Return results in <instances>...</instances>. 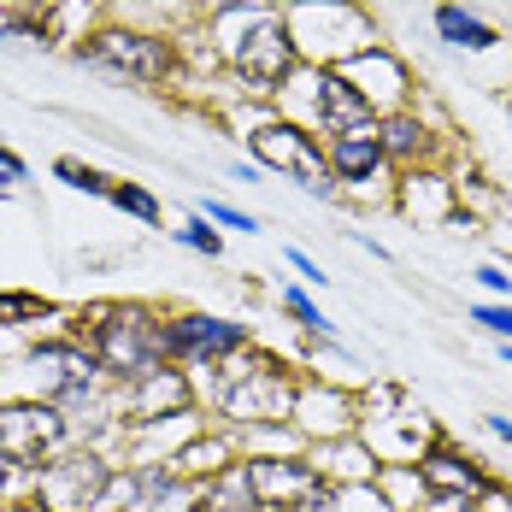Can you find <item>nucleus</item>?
<instances>
[{
	"mask_svg": "<svg viewBox=\"0 0 512 512\" xmlns=\"http://www.w3.org/2000/svg\"><path fill=\"white\" fill-rule=\"evenodd\" d=\"M277 312H289V318L301 324V336H312V342H330V336H336V324L324 318V307L312 301L307 283H283V289H277Z\"/></svg>",
	"mask_w": 512,
	"mask_h": 512,
	"instance_id": "obj_22",
	"label": "nucleus"
},
{
	"mask_svg": "<svg viewBox=\"0 0 512 512\" xmlns=\"http://www.w3.org/2000/svg\"><path fill=\"white\" fill-rule=\"evenodd\" d=\"M289 36L301 65H348L354 53L377 48V18L359 0H283Z\"/></svg>",
	"mask_w": 512,
	"mask_h": 512,
	"instance_id": "obj_4",
	"label": "nucleus"
},
{
	"mask_svg": "<svg viewBox=\"0 0 512 512\" xmlns=\"http://www.w3.org/2000/svg\"><path fill=\"white\" fill-rule=\"evenodd\" d=\"M471 324L489 330L495 342H512V301H477L471 307Z\"/></svg>",
	"mask_w": 512,
	"mask_h": 512,
	"instance_id": "obj_31",
	"label": "nucleus"
},
{
	"mask_svg": "<svg viewBox=\"0 0 512 512\" xmlns=\"http://www.w3.org/2000/svg\"><path fill=\"white\" fill-rule=\"evenodd\" d=\"M336 512H395V507H389V495L377 483H342L336 489Z\"/></svg>",
	"mask_w": 512,
	"mask_h": 512,
	"instance_id": "obj_29",
	"label": "nucleus"
},
{
	"mask_svg": "<svg viewBox=\"0 0 512 512\" xmlns=\"http://www.w3.org/2000/svg\"><path fill=\"white\" fill-rule=\"evenodd\" d=\"M53 177H59V183H71V189H77V195H112V177H101V171H95V165H83V159H59V165H53Z\"/></svg>",
	"mask_w": 512,
	"mask_h": 512,
	"instance_id": "obj_28",
	"label": "nucleus"
},
{
	"mask_svg": "<svg viewBox=\"0 0 512 512\" xmlns=\"http://www.w3.org/2000/svg\"><path fill=\"white\" fill-rule=\"evenodd\" d=\"M77 436L53 401H0V460L6 465H48Z\"/></svg>",
	"mask_w": 512,
	"mask_h": 512,
	"instance_id": "obj_8",
	"label": "nucleus"
},
{
	"mask_svg": "<svg viewBox=\"0 0 512 512\" xmlns=\"http://www.w3.org/2000/svg\"><path fill=\"white\" fill-rule=\"evenodd\" d=\"M259 177H265V171H259L254 159H236V165H230V183H259Z\"/></svg>",
	"mask_w": 512,
	"mask_h": 512,
	"instance_id": "obj_34",
	"label": "nucleus"
},
{
	"mask_svg": "<svg viewBox=\"0 0 512 512\" xmlns=\"http://www.w3.org/2000/svg\"><path fill=\"white\" fill-rule=\"evenodd\" d=\"M495 354H501V359H507V365H512V342H501V348H495Z\"/></svg>",
	"mask_w": 512,
	"mask_h": 512,
	"instance_id": "obj_38",
	"label": "nucleus"
},
{
	"mask_svg": "<svg viewBox=\"0 0 512 512\" xmlns=\"http://www.w3.org/2000/svg\"><path fill=\"white\" fill-rule=\"evenodd\" d=\"M507 118H512V101H507Z\"/></svg>",
	"mask_w": 512,
	"mask_h": 512,
	"instance_id": "obj_39",
	"label": "nucleus"
},
{
	"mask_svg": "<svg viewBox=\"0 0 512 512\" xmlns=\"http://www.w3.org/2000/svg\"><path fill=\"white\" fill-rule=\"evenodd\" d=\"M377 142H383V159L395 165V177H407V171H430V165L442 159V136H436V124H430L418 106L377 118Z\"/></svg>",
	"mask_w": 512,
	"mask_h": 512,
	"instance_id": "obj_12",
	"label": "nucleus"
},
{
	"mask_svg": "<svg viewBox=\"0 0 512 512\" xmlns=\"http://www.w3.org/2000/svg\"><path fill=\"white\" fill-rule=\"evenodd\" d=\"M201 377H212L206 407L218 412L230 430L283 424L289 407H295V389H301V377H295L283 359H271L265 348H242V354H230L224 365H212V371H201Z\"/></svg>",
	"mask_w": 512,
	"mask_h": 512,
	"instance_id": "obj_1",
	"label": "nucleus"
},
{
	"mask_svg": "<svg viewBox=\"0 0 512 512\" xmlns=\"http://www.w3.org/2000/svg\"><path fill=\"white\" fill-rule=\"evenodd\" d=\"M171 242H177V248H189V254H201V259H218V254H224V230L206 218L201 206H195V212H183V224L171 230Z\"/></svg>",
	"mask_w": 512,
	"mask_h": 512,
	"instance_id": "obj_24",
	"label": "nucleus"
},
{
	"mask_svg": "<svg viewBox=\"0 0 512 512\" xmlns=\"http://www.w3.org/2000/svg\"><path fill=\"white\" fill-rule=\"evenodd\" d=\"M271 101H277V118L312 130L318 142H336V136H354V130L377 124V112L359 101V89L336 65H295Z\"/></svg>",
	"mask_w": 512,
	"mask_h": 512,
	"instance_id": "obj_3",
	"label": "nucleus"
},
{
	"mask_svg": "<svg viewBox=\"0 0 512 512\" xmlns=\"http://www.w3.org/2000/svg\"><path fill=\"white\" fill-rule=\"evenodd\" d=\"M289 424H295L307 442L359 436V395H354V389H342V383L301 377V389H295V407H289Z\"/></svg>",
	"mask_w": 512,
	"mask_h": 512,
	"instance_id": "obj_11",
	"label": "nucleus"
},
{
	"mask_svg": "<svg viewBox=\"0 0 512 512\" xmlns=\"http://www.w3.org/2000/svg\"><path fill=\"white\" fill-rule=\"evenodd\" d=\"M195 512H265L259 495H254V483H248V465H230V471H218L212 483H201Z\"/></svg>",
	"mask_w": 512,
	"mask_h": 512,
	"instance_id": "obj_21",
	"label": "nucleus"
},
{
	"mask_svg": "<svg viewBox=\"0 0 512 512\" xmlns=\"http://www.w3.org/2000/svg\"><path fill=\"white\" fill-rule=\"evenodd\" d=\"M83 65H95L118 83H165L183 71V48L159 30H136V24H101L83 48H77Z\"/></svg>",
	"mask_w": 512,
	"mask_h": 512,
	"instance_id": "obj_6",
	"label": "nucleus"
},
{
	"mask_svg": "<svg viewBox=\"0 0 512 512\" xmlns=\"http://www.w3.org/2000/svg\"><path fill=\"white\" fill-rule=\"evenodd\" d=\"M171 465H177L189 483H212L218 471L242 465V442H236V430H230V424H206L195 442H183V454H177Z\"/></svg>",
	"mask_w": 512,
	"mask_h": 512,
	"instance_id": "obj_18",
	"label": "nucleus"
},
{
	"mask_svg": "<svg viewBox=\"0 0 512 512\" xmlns=\"http://www.w3.org/2000/svg\"><path fill=\"white\" fill-rule=\"evenodd\" d=\"M395 206L418 218V224H454L460 218V189H454V177L448 171H407L401 183H395Z\"/></svg>",
	"mask_w": 512,
	"mask_h": 512,
	"instance_id": "obj_16",
	"label": "nucleus"
},
{
	"mask_svg": "<svg viewBox=\"0 0 512 512\" xmlns=\"http://www.w3.org/2000/svg\"><path fill=\"white\" fill-rule=\"evenodd\" d=\"M418 477L430 483V495H454V501H483V489L495 483V477L483 471V460H471L465 448L442 442V436H436V448L418 460Z\"/></svg>",
	"mask_w": 512,
	"mask_h": 512,
	"instance_id": "obj_13",
	"label": "nucleus"
},
{
	"mask_svg": "<svg viewBox=\"0 0 512 512\" xmlns=\"http://www.w3.org/2000/svg\"><path fill=\"white\" fill-rule=\"evenodd\" d=\"M112 477H118V460H106L101 448L71 442L65 454H53V460L42 465V477H36V507L42 512H95L106 501V489H112Z\"/></svg>",
	"mask_w": 512,
	"mask_h": 512,
	"instance_id": "obj_7",
	"label": "nucleus"
},
{
	"mask_svg": "<svg viewBox=\"0 0 512 512\" xmlns=\"http://www.w3.org/2000/svg\"><path fill=\"white\" fill-rule=\"evenodd\" d=\"M0 165H6V171H18V177H30V165H24V159L12 154V148H6V142H0Z\"/></svg>",
	"mask_w": 512,
	"mask_h": 512,
	"instance_id": "obj_36",
	"label": "nucleus"
},
{
	"mask_svg": "<svg viewBox=\"0 0 512 512\" xmlns=\"http://www.w3.org/2000/svg\"><path fill=\"white\" fill-rule=\"evenodd\" d=\"M277 6H283V0H277Z\"/></svg>",
	"mask_w": 512,
	"mask_h": 512,
	"instance_id": "obj_40",
	"label": "nucleus"
},
{
	"mask_svg": "<svg viewBox=\"0 0 512 512\" xmlns=\"http://www.w3.org/2000/svg\"><path fill=\"white\" fill-rule=\"evenodd\" d=\"M36 18H42L48 48H71V53L101 30V24H95V0H42Z\"/></svg>",
	"mask_w": 512,
	"mask_h": 512,
	"instance_id": "obj_20",
	"label": "nucleus"
},
{
	"mask_svg": "<svg viewBox=\"0 0 512 512\" xmlns=\"http://www.w3.org/2000/svg\"><path fill=\"white\" fill-rule=\"evenodd\" d=\"M242 348H254V336L236 318H218V312H165V354H171V365L212 371V365H224Z\"/></svg>",
	"mask_w": 512,
	"mask_h": 512,
	"instance_id": "obj_9",
	"label": "nucleus"
},
{
	"mask_svg": "<svg viewBox=\"0 0 512 512\" xmlns=\"http://www.w3.org/2000/svg\"><path fill=\"white\" fill-rule=\"evenodd\" d=\"M283 259L295 265V277H301L307 289H330V277H324V265H318V259L307 254V248H283Z\"/></svg>",
	"mask_w": 512,
	"mask_h": 512,
	"instance_id": "obj_32",
	"label": "nucleus"
},
{
	"mask_svg": "<svg viewBox=\"0 0 512 512\" xmlns=\"http://www.w3.org/2000/svg\"><path fill=\"white\" fill-rule=\"evenodd\" d=\"M242 142H248V159H254L259 171H277V177L301 183L312 201H342V183L330 171V154H324V142L312 130L289 124V118H259Z\"/></svg>",
	"mask_w": 512,
	"mask_h": 512,
	"instance_id": "obj_5",
	"label": "nucleus"
},
{
	"mask_svg": "<svg viewBox=\"0 0 512 512\" xmlns=\"http://www.w3.org/2000/svg\"><path fill=\"white\" fill-rule=\"evenodd\" d=\"M430 30H436V42H448V48H460V53H495L501 48V30H495L483 12H471L465 0H442V6L430 12Z\"/></svg>",
	"mask_w": 512,
	"mask_h": 512,
	"instance_id": "obj_19",
	"label": "nucleus"
},
{
	"mask_svg": "<svg viewBox=\"0 0 512 512\" xmlns=\"http://www.w3.org/2000/svg\"><path fill=\"white\" fill-rule=\"evenodd\" d=\"M83 324H89V348L101 359V371L118 389H130V383H142V377L171 365V354H165V312L106 301V307L83 312Z\"/></svg>",
	"mask_w": 512,
	"mask_h": 512,
	"instance_id": "obj_2",
	"label": "nucleus"
},
{
	"mask_svg": "<svg viewBox=\"0 0 512 512\" xmlns=\"http://www.w3.org/2000/svg\"><path fill=\"white\" fill-rule=\"evenodd\" d=\"M124 395V424H148V418H171V412H189L195 389H189V371L183 365H165L154 377L118 389Z\"/></svg>",
	"mask_w": 512,
	"mask_h": 512,
	"instance_id": "obj_15",
	"label": "nucleus"
},
{
	"mask_svg": "<svg viewBox=\"0 0 512 512\" xmlns=\"http://www.w3.org/2000/svg\"><path fill=\"white\" fill-rule=\"evenodd\" d=\"M18 183H24V177H18V171H6V165H0V201H6V195H12V189H18Z\"/></svg>",
	"mask_w": 512,
	"mask_h": 512,
	"instance_id": "obj_37",
	"label": "nucleus"
},
{
	"mask_svg": "<svg viewBox=\"0 0 512 512\" xmlns=\"http://www.w3.org/2000/svg\"><path fill=\"white\" fill-rule=\"evenodd\" d=\"M307 465L324 477V483H377L383 460L365 448V436H336V442H312L307 448Z\"/></svg>",
	"mask_w": 512,
	"mask_h": 512,
	"instance_id": "obj_17",
	"label": "nucleus"
},
{
	"mask_svg": "<svg viewBox=\"0 0 512 512\" xmlns=\"http://www.w3.org/2000/svg\"><path fill=\"white\" fill-rule=\"evenodd\" d=\"M483 430H489L495 442H507V448H512V418H507V412H483Z\"/></svg>",
	"mask_w": 512,
	"mask_h": 512,
	"instance_id": "obj_33",
	"label": "nucleus"
},
{
	"mask_svg": "<svg viewBox=\"0 0 512 512\" xmlns=\"http://www.w3.org/2000/svg\"><path fill=\"white\" fill-rule=\"evenodd\" d=\"M242 465H248V483H254L259 507H271V512H295L301 495L318 483L307 454H277V460H242Z\"/></svg>",
	"mask_w": 512,
	"mask_h": 512,
	"instance_id": "obj_14",
	"label": "nucleus"
},
{
	"mask_svg": "<svg viewBox=\"0 0 512 512\" xmlns=\"http://www.w3.org/2000/svg\"><path fill=\"white\" fill-rule=\"evenodd\" d=\"M377 489L389 495L395 512H424V501H430V483L418 477V465H383L377 471Z\"/></svg>",
	"mask_w": 512,
	"mask_h": 512,
	"instance_id": "obj_23",
	"label": "nucleus"
},
{
	"mask_svg": "<svg viewBox=\"0 0 512 512\" xmlns=\"http://www.w3.org/2000/svg\"><path fill=\"white\" fill-rule=\"evenodd\" d=\"M106 201L118 206V212H130L136 224H148V230H159V224H165V206H159L142 183H112V195H106Z\"/></svg>",
	"mask_w": 512,
	"mask_h": 512,
	"instance_id": "obj_25",
	"label": "nucleus"
},
{
	"mask_svg": "<svg viewBox=\"0 0 512 512\" xmlns=\"http://www.w3.org/2000/svg\"><path fill=\"white\" fill-rule=\"evenodd\" d=\"M348 83L359 89V101L371 106L377 118H389V112H407V106H418L412 101V89H418V77H412V65L401 59V53L389 48V42H377V48H365V53H354L348 65H336Z\"/></svg>",
	"mask_w": 512,
	"mask_h": 512,
	"instance_id": "obj_10",
	"label": "nucleus"
},
{
	"mask_svg": "<svg viewBox=\"0 0 512 512\" xmlns=\"http://www.w3.org/2000/svg\"><path fill=\"white\" fill-rule=\"evenodd\" d=\"M201 212L218 224V230H230V236H259L265 224H259V212H248V206H230V201H218V195H206Z\"/></svg>",
	"mask_w": 512,
	"mask_h": 512,
	"instance_id": "obj_26",
	"label": "nucleus"
},
{
	"mask_svg": "<svg viewBox=\"0 0 512 512\" xmlns=\"http://www.w3.org/2000/svg\"><path fill=\"white\" fill-rule=\"evenodd\" d=\"M354 242H359V248H365V254H371V259H389V248H383V242H377L371 230H354Z\"/></svg>",
	"mask_w": 512,
	"mask_h": 512,
	"instance_id": "obj_35",
	"label": "nucleus"
},
{
	"mask_svg": "<svg viewBox=\"0 0 512 512\" xmlns=\"http://www.w3.org/2000/svg\"><path fill=\"white\" fill-rule=\"evenodd\" d=\"M471 283L483 289V301H512V265H501V259H483L471 271Z\"/></svg>",
	"mask_w": 512,
	"mask_h": 512,
	"instance_id": "obj_30",
	"label": "nucleus"
},
{
	"mask_svg": "<svg viewBox=\"0 0 512 512\" xmlns=\"http://www.w3.org/2000/svg\"><path fill=\"white\" fill-rule=\"evenodd\" d=\"M0 48H48L36 12H0Z\"/></svg>",
	"mask_w": 512,
	"mask_h": 512,
	"instance_id": "obj_27",
	"label": "nucleus"
}]
</instances>
